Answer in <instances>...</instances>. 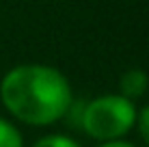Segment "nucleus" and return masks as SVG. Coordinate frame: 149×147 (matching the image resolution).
<instances>
[{"label":"nucleus","mask_w":149,"mask_h":147,"mask_svg":"<svg viewBox=\"0 0 149 147\" xmlns=\"http://www.w3.org/2000/svg\"><path fill=\"white\" fill-rule=\"evenodd\" d=\"M0 102L26 125H52L74 104L71 84L61 69L43 63L11 67L0 80Z\"/></svg>","instance_id":"nucleus-1"},{"label":"nucleus","mask_w":149,"mask_h":147,"mask_svg":"<svg viewBox=\"0 0 149 147\" xmlns=\"http://www.w3.org/2000/svg\"><path fill=\"white\" fill-rule=\"evenodd\" d=\"M136 104L119 93L100 95L89 104H82L80 128L100 143L119 141L136 125Z\"/></svg>","instance_id":"nucleus-2"},{"label":"nucleus","mask_w":149,"mask_h":147,"mask_svg":"<svg viewBox=\"0 0 149 147\" xmlns=\"http://www.w3.org/2000/svg\"><path fill=\"white\" fill-rule=\"evenodd\" d=\"M149 89V76L145 69H127L119 78V95L125 100L134 102V100L143 98Z\"/></svg>","instance_id":"nucleus-3"},{"label":"nucleus","mask_w":149,"mask_h":147,"mask_svg":"<svg viewBox=\"0 0 149 147\" xmlns=\"http://www.w3.org/2000/svg\"><path fill=\"white\" fill-rule=\"evenodd\" d=\"M0 147H24V136L19 128L4 117H0Z\"/></svg>","instance_id":"nucleus-4"},{"label":"nucleus","mask_w":149,"mask_h":147,"mask_svg":"<svg viewBox=\"0 0 149 147\" xmlns=\"http://www.w3.org/2000/svg\"><path fill=\"white\" fill-rule=\"evenodd\" d=\"M33 147H82V145L67 134H45L39 141H35Z\"/></svg>","instance_id":"nucleus-5"},{"label":"nucleus","mask_w":149,"mask_h":147,"mask_svg":"<svg viewBox=\"0 0 149 147\" xmlns=\"http://www.w3.org/2000/svg\"><path fill=\"white\" fill-rule=\"evenodd\" d=\"M134 128H138L141 139L145 141V145H149V104L143 106V108L136 113V125Z\"/></svg>","instance_id":"nucleus-6"},{"label":"nucleus","mask_w":149,"mask_h":147,"mask_svg":"<svg viewBox=\"0 0 149 147\" xmlns=\"http://www.w3.org/2000/svg\"><path fill=\"white\" fill-rule=\"evenodd\" d=\"M97 147H136V145H134V143H130V141L119 139V141H106V143H100Z\"/></svg>","instance_id":"nucleus-7"},{"label":"nucleus","mask_w":149,"mask_h":147,"mask_svg":"<svg viewBox=\"0 0 149 147\" xmlns=\"http://www.w3.org/2000/svg\"><path fill=\"white\" fill-rule=\"evenodd\" d=\"M147 147H149V145H147Z\"/></svg>","instance_id":"nucleus-8"}]
</instances>
